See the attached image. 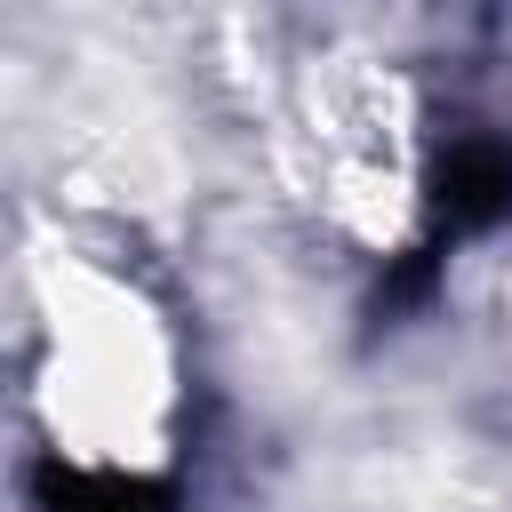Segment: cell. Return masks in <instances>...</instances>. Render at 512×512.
Returning <instances> with one entry per match:
<instances>
[{"label": "cell", "instance_id": "1", "mask_svg": "<svg viewBox=\"0 0 512 512\" xmlns=\"http://www.w3.org/2000/svg\"><path fill=\"white\" fill-rule=\"evenodd\" d=\"M512 216V144L504 136H456L432 160V232L464 240Z\"/></svg>", "mask_w": 512, "mask_h": 512}, {"label": "cell", "instance_id": "2", "mask_svg": "<svg viewBox=\"0 0 512 512\" xmlns=\"http://www.w3.org/2000/svg\"><path fill=\"white\" fill-rule=\"evenodd\" d=\"M40 504L48 512H168L160 488L128 472H80V464H40Z\"/></svg>", "mask_w": 512, "mask_h": 512}]
</instances>
